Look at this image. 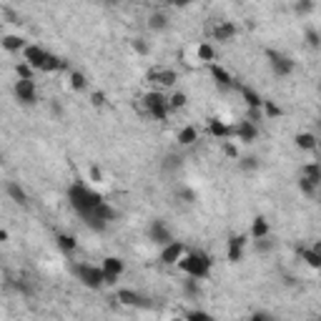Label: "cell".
<instances>
[{"label":"cell","instance_id":"obj_11","mask_svg":"<svg viewBox=\"0 0 321 321\" xmlns=\"http://www.w3.org/2000/svg\"><path fill=\"white\" fill-rule=\"evenodd\" d=\"M184 256H186V246L181 241H173V244H168V246L161 249V263H166V266L178 263Z\"/></svg>","mask_w":321,"mask_h":321},{"label":"cell","instance_id":"obj_39","mask_svg":"<svg viewBox=\"0 0 321 321\" xmlns=\"http://www.w3.org/2000/svg\"><path fill=\"white\" fill-rule=\"evenodd\" d=\"M294 10H296L299 15H306V13H311V10H314V3H309V0H304V3H296V5H294Z\"/></svg>","mask_w":321,"mask_h":321},{"label":"cell","instance_id":"obj_1","mask_svg":"<svg viewBox=\"0 0 321 321\" xmlns=\"http://www.w3.org/2000/svg\"><path fill=\"white\" fill-rule=\"evenodd\" d=\"M68 201L75 208V213L83 218V223L93 231H103L108 226V221L116 218V211L106 203V198L101 193L90 191L83 184H73L68 189Z\"/></svg>","mask_w":321,"mask_h":321},{"label":"cell","instance_id":"obj_32","mask_svg":"<svg viewBox=\"0 0 321 321\" xmlns=\"http://www.w3.org/2000/svg\"><path fill=\"white\" fill-rule=\"evenodd\" d=\"M213 56H216V53H213V48H211L208 43H201V45H198V58H201V61L211 63V61H213Z\"/></svg>","mask_w":321,"mask_h":321},{"label":"cell","instance_id":"obj_25","mask_svg":"<svg viewBox=\"0 0 321 321\" xmlns=\"http://www.w3.org/2000/svg\"><path fill=\"white\" fill-rule=\"evenodd\" d=\"M148 28H151V30H166V28H168V18H166L163 13H153V15L148 18Z\"/></svg>","mask_w":321,"mask_h":321},{"label":"cell","instance_id":"obj_35","mask_svg":"<svg viewBox=\"0 0 321 321\" xmlns=\"http://www.w3.org/2000/svg\"><path fill=\"white\" fill-rule=\"evenodd\" d=\"M186 321H216L211 314H206V311H201V309H196V311H189L186 314Z\"/></svg>","mask_w":321,"mask_h":321},{"label":"cell","instance_id":"obj_30","mask_svg":"<svg viewBox=\"0 0 321 321\" xmlns=\"http://www.w3.org/2000/svg\"><path fill=\"white\" fill-rule=\"evenodd\" d=\"M85 85H88V80H85V75H83V73H78V70H75V73H70V88H73V90H83Z\"/></svg>","mask_w":321,"mask_h":321},{"label":"cell","instance_id":"obj_20","mask_svg":"<svg viewBox=\"0 0 321 321\" xmlns=\"http://www.w3.org/2000/svg\"><path fill=\"white\" fill-rule=\"evenodd\" d=\"M301 178H306V181H311V184H321V163H306L304 168H301Z\"/></svg>","mask_w":321,"mask_h":321},{"label":"cell","instance_id":"obj_50","mask_svg":"<svg viewBox=\"0 0 321 321\" xmlns=\"http://www.w3.org/2000/svg\"><path fill=\"white\" fill-rule=\"evenodd\" d=\"M316 321H321V319H316Z\"/></svg>","mask_w":321,"mask_h":321},{"label":"cell","instance_id":"obj_24","mask_svg":"<svg viewBox=\"0 0 321 321\" xmlns=\"http://www.w3.org/2000/svg\"><path fill=\"white\" fill-rule=\"evenodd\" d=\"M56 244H58V249H63L65 254H73L78 249V241L73 236H68V234H58L56 236Z\"/></svg>","mask_w":321,"mask_h":321},{"label":"cell","instance_id":"obj_47","mask_svg":"<svg viewBox=\"0 0 321 321\" xmlns=\"http://www.w3.org/2000/svg\"><path fill=\"white\" fill-rule=\"evenodd\" d=\"M181 198H186L189 203H193V201H196V193L189 191V189H184V191H181Z\"/></svg>","mask_w":321,"mask_h":321},{"label":"cell","instance_id":"obj_22","mask_svg":"<svg viewBox=\"0 0 321 321\" xmlns=\"http://www.w3.org/2000/svg\"><path fill=\"white\" fill-rule=\"evenodd\" d=\"M251 236H254V241H261V239H266L268 236V223H266V218H254V226H251Z\"/></svg>","mask_w":321,"mask_h":321},{"label":"cell","instance_id":"obj_12","mask_svg":"<svg viewBox=\"0 0 321 321\" xmlns=\"http://www.w3.org/2000/svg\"><path fill=\"white\" fill-rule=\"evenodd\" d=\"M236 33H239V28H236V23H231V20H221V23L213 28V38H216V40H221V43L234 40V38H236Z\"/></svg>","mask_w":321,"mask_h":321},{"label":"cell","instance_id":"obj_26","mask_svg":"<svg viewBox=\"0 0 321 321\" xmlns=\"http://www.w3.org/2000/svg\"><path fill=\"white\" fill-rule=\"evenodd\" d=\"M196 138H198V130L193 128V126H186V128L178 133V143L181 146H191V143H196Z\"/></svg>","mask_w":321,"mask_h":321},{"label":"cell","instance_id":"obj_7","mask_svg":"<svg viewBox=\"0 0 321 321\" xmlns=\"http://www.w3.org/2000/svg\"><path fill=\"white\" fill-rule=\"evenodd\" d=\"M266 58H268V65L273 68L276 75H289V73H294V61H291L289 56H284V53H279V51H266Z\"/></svg>","mask_w":321,"mask_h":321},{"label":"cell","instance_id":"obj_31","mask_svg":"<svg viewBox=\"0 0 321 321\" xmlns=\"http://www.w3.org/2000/svg\"><path fill=\"white\" fill-rule=\"evenodd\" d=\"M306 43L311 45V48H321V33L316 30V28H306Z\"/></svg>","mask_w":321,"mask_h":321},{"label":"cell","instance_id":"obj_3","mask_svg":"<svg viewBox=\"0 0 321 321\" xmlns=\"http://www.w3.org/2000/svg\"><path fill=\"white\" fill-rule=\"evenodd\" d=\"M178 266H181V271H184V273H189L191 279L203 281V279H208L213 261H211L208 254H203V251H191V254H186V256L178 261Z\"/></svg>","mask_w":321,"mask_h":321},{"label":"cell","instance_id":"obj_13","mask_svg":"<svg viewBox=\"0 0 321 321\" xmlns=\"http://www.w3.org/2000/svg\"><path fill=\"white\" fill-rule=\"evenodd\" d=\"M236 128V135L244 141V143H251V141H256V135H258V126L256 123H251V121H241V123H236L234 126Z\"/></svg>","mask_w":321,"mask_h":321},{"label":"cell","instance_id":"obj_5","mask_svg":"<svg viewBox=\"0 0 321 321\" xmlns=\"http://www.w3.org/2000/svg\"><path fill=\"white\" fill-rule=\"evenodd\" d=\"M73 273L80 279L83 286L88 289H101L106 286V271L98 268V266H90V263H75L73 266Z\"/></svg>","mask_w":321,"mask_h":321},{"label":"cell","instance_id":"obj_19","mask_svg":"<svg viewBox=\"0 0 321 321\" xmlns=\"http://www.w3.org/2000/svg\"><path fill=\"white\" fill-rule=\"evenodd\" d=\"M236 88L241 90V96H244V101H246L249 108H263V98L258 96L256 90H251L249 85H236Z\"/></svg>","mask_w":321,"mask_h":321},{"label":"cell","instance_id":"obj_9","mask_svg":"<svg viewBox=\"0 0 321 321\" xmlns=\"http://www.w3.org/2000/svg\"><path fill=\"white\" fill-rule=\"evenodd\" d=\"M148 236H151V241L158 244L161 249L168 246V244H173V236H171V231H168V226H166L163 221H151V226H148Z\"/></svg>","mask_w":321,"mask_h":321},{"label":"cell","instance_id":"obj_18","mask_svg":"<svg viewBox=\"0 0 321 321\" xmlns=\"http://www.w3.org/2000/svg\"><path fill=\"white\" fill-rule=\"evenodd\" d=\"M294 141H296V146H299L301 151H316V146H319V138H316L314 133H309V130H306V133H296Z\"/></svg>","mask_w":321,"mask_h":321},{"label":"cell","instance_id":"obj_46","mask_svg":"<svg viewBox=\"0 0 321 321\" xmlns=\"http://www.w3.org/2000/svg\"><path fill=\"white\" fill-rule=\"evenodd\" d=\"M251 321H273V319H271V314H266V311H256V314L251 316Z\"/></svg>","mask_w":321,"mask_h":321},{"label":"cell","instance_id":"obj_48","mask_svg":"<svg viewBox=\"0 0 321 321\" xmlns=\"http://www.w3.org/2000/svg\"><path fill=\"white\" fill-rule=\"evenodd\" d=\"M311 251H314V254H316V256L321 258V241H316V244L311 246Z\"/></svg>","mask_w":321,"mask_h":321},{"label":"cell","instance_id":"obj_28","mask_svg":"<svg viewBox=\"0 0 321 321\" xmlns=\"http://www.w3.org/2000/svg\"><path fill=\"white\" fill-rule=\"evenodd\" d=\"M299 254H301V258L311 266V268H321V258L311 251V249H299Z\"/></svg>","mask_w":321,"mask_h":321},{"label":"cell","instance_id":"obj_33","mask_svg":"<svg viewBox=\"0 0 321 321\" xmlns=\"http://www.w3.org/2000/svg\"><path fill=\"white\" fill-rule=\"evenodd\" d=\"M239 166H241V171H256V168H258V158H256V156H246V158H241V161H239Z\"/></svg>","mask_w":321,"mask_h":321},{"label":"cell","instance_id":"obj_40","mask_svg":"<svg viewBox=\"0 0 321 321\" xmlns=\"http://www.w3.org/2000/svg\"><path fill=\"white\" fill-rule=\"evenodd\" d=\"M246 121H251V123L258 126V121H263V108H249V118Z\"/></svg>","mask_w":321,"mask_h":321},{"label":"cell","instance_id":"obj_34","mask_svg":"<svg viewBox=\"0 0 321 321\" xmlns=\"http://www.w3.org/2000/svg\"><path fill=\"white\" fill-rule=\"evenodd\" d=\"M263 113H266L268 118H279V116H281V108H279L273 101H263Z\"/></svg>","mask_w":321,"mask_h":321},{"label":"cell","instance_id":"obj_27","mask_svg":"<svg viewBox=\"0 0 321 321\" xmlns=\"http://www.w3.org/2000/svg\"><path fill=\"white\" fill-rule=\"evenodd\" d=\"M181 163H184V158H178L176 153H168V156L163 158L161 168H163V171H176V168H181Z\"/></svg>","mask_w":321,"mask_h":321},{"label":"cell","instance_id":"obj_17","mask_svg":"<svg viewBox=\"0 0 321 321\" xmlns=\"http://www.w3.org/2000/svg\"><path fill=\"white\" fill-rule=\"evenodd\" d=\"M208 130H211V135H216V138H221V141H226V138L236 135V128H234V126H226V123H221L218 118H211Z\"/></svg>","mask_w":321,"mask_h":321},{"label":"cell","instance_id":"obj_6","mask_svg":"<svg viewBox=\"0 0 321 321\" xmlns=\"http://www.w3.org/2000/svg\"><path fill=\"white\" fill-rule=\"evenodd\" d=\"M116 299H118L123 306H130V309H151V306H153L148 296H143V294H138V291H133V289H118Z\"/></svg>","mask_w":321,"mask_h":321},{"label":"cell","instance_id":"obj_38","mask_svg":"<svg viewBox=\"0 0 321 321\" xmlns=\"http://www.w3.org/2000/svg\"><path fill=\"white\" fill-rule=\"evenodd\" d=\"M299 189H301V193H306V196H314L316 193V184H311V181H306V178L299 176Z\"/></svg>","mask_w":321,"mask_h":321},{"label":"cell","instance_id":"obj_42","mask_svg":"<svg viewBox=\"0 0 321 321\" xmlns=\"http://www.w3.org/2000/svg\"><path fill=\"white\" fill-rule=\"evenodd\" d=\"M223 151H226V156H231V158H239V148H236L231 141H223Z\"/></svg>","mask_w":321,"mask_h":321},{"label":"cell","instance_id":"obj_21","mask_svg":"<svg viewBox=\"0 0 321 321\" xmlns=\"http://www.w3.org/2000/svg\"><path fill=\"white\" fill-rule=\"evenodd\" d=\"M5 191H8V196H10L15 203H20V206H25V203H28V193L23 191L18 184H13V181H10V184L5 186Z\"/></svg>","mask_w":321,"mask_h":321},{"label":"cell","instance_id":"obj_4","mask_svg":"<svg viewBox=\"0 0 321 321\" xmlns=\"http://www.w3.org/2000/svg\"><path fill=\"white\" fill-rule=\"evenodd\" d=\"M143 111L151 118H156V121H166L168 111H171V103H168V98L161 90H151V93L143 96Z\"/></svg>","mask_w":321,"mask_h":321},{"label":"cell","instance_id":"obj_29","mask_svg":"<svg viewBox=\"0 0 321 321\" xmlns=\"http://www.w3.org/2000/svg\"><path fill=\"white\" fill-rule=\"evenodd\" d=\"M33 70H35V68H30L25 61H23V63H18V68H15L18 80H33Z\"/></svg>","mask_w":321,"mask_h":321},{"label":"cell","instance_id":"obj_41","mask_svg":"<svg viewBox=\"0 0 321 321\" xmlns=\"http://www.w3.org/2000/svg\"><path fill=\"white\" fill-rule=\"evenodd\" d=\"M133 51H135V53H141V56H146V53H148V43H146V40H141V38H135V40H133Z\"/></svg>","mask_w":321,"mask_h":321},{"label":"cell","instance_id":"obj_43","mask_svg":"<svg viewBox=\"0 0 321 321\" xmlns=\"http://www.w3.org/2000/svg\"><path fill=\"white\" fill-rule=\"evenodd\" d=\"M256 249H258V251H271V249H273V244H271V241H268V236H266V239L256 241Z\"/></svg>","mask_w":321,"mask_h":321},{"label":"cell","instance_id":"obj_8","mask_svg":"<svg viewBox=\"0 0 321 321\" xmlns=\"http://www.w3.org/2000/svg\"><path fill=\"white\" fill-rule=\"evenodd\" d=\"M15 98H18L23 106H35V101H38L35 83H33V80H18V83H15Z\"/></svg>","mask_w":321,"mask_h":321},{"label":"cell","instance_id":"obj_37","mask_svg":"<svg viewBox=\"0 0 321 321\" xmlns=\"http://www.w3.org/2000/svg\"><path fill=\"white\" fill-rule=\"evenodd\" d=\"M186 101H189V98H186V93H181V90H178V93H173V96L168 98L171 108H184V106H186Z\"/></svg>","mask_w":321,"mask_h":321},{"label":"cell","instance_id":"obj_45","mask_svg":"<svg viewBox=\"0 0 321 321\" xmlns=\"http://www.w3.org/2000/svg\"><path fill=\"white\" fill-rule=\"evenodd\" d=\"M90 178H93V181H98V184H101V181H103V171H101V168H98V166H93V168H90Z\"/></svg>","mask_w":321,"mask_h":321},{"label":"cell","instance_id":"obj_23","mask_svg":"<svg viewBox=\"0 0 321 321\" xmlns=\"http://www.w3.org/2000/svg\"><path fill=\"white\" fill-rule=\"evenodd\" d=\"M3 48L13 53V51H25L28 45H25V40H23L20 35H5V38H3Z\"/></svg>","mask_w":321,"mask_h":321},{"label":"cell","instance_id":"obj_36","mask_svg":"<svg viewBox=\"0 0 321 321\" xmlns=\"http://www.w3.org/2000/svg\"><path fill=\"white\" fill-rule=\"evenodd\" d=\"M184 289H186V294H189V296H198V294H201L198 279H191V276H189V281H184Z\"/></svg>","mask_w":321,"mask_h":321},{"label":"cell","instance_id":"obj_49","mask_svg":"<svg viewBox=\"0 0 321 321\" xmlns=\"http://www.w3.org/2000/svg\"><path fill=\"white\" fill-rule=\"evenodd\" d=\"M316 128H319V130H321V121H316Z\"/></svg>","mask_w":321,"mask_h":321},{"label":"cell","instance_id":"obj_16","mask_svg":"<svg viewBox=\"0 0 321 321\" xmlns=\"http://www.w3.org/2000/svg\"><path fill=\"white\" fill-rule=\"evenodd\" d=\"M211 75H213V80L218 83V88H236V83H234V78H231V73H228L226 68L211 63Z\"/></svg>","mask_w":321,"mask_h":321},{"label":"cell","instance_id":"obj_44","mask_svg":"<svg viewBox=\"0 0 321 321\" xmlns=\"http://www.w3.org/2000/svg\"><path fill=\"white\" fill-rule=\"evenodd\" d=\"M90 103H93V106L98 108V106H103V103H106V96H103V93L98 90V93H93V96H90Z\"/></svg>","mask_w":321,"mask_h":321},{"label":"cell","instance_id":"obj_2","mask_svg":"<svg viewBox=\"0 0 321 321\" xmlns=\"http://www.w3.org/2000/svg\"><path fill=\"white\" fill-rule=\"evenodd\" d=\"M23 61L30 65V68L40 70V73H56V70H65V68H68V63H65L63 58L48 53V51L40 48V45H28V48L23 51Z\"/></svg>","mask_w":321,"mask_h":321},{"label":"cell","instance_id":"obj_15","mask_svg":"<svg viewBox=\"0 0 321 321\" xmlns=\"http://www.w3.org/2000/svg\"><path fill=\"white\" fill-rule=\"evenodd\" d=\"M244 246H246L244 236H231L228 239V261L231 263H239L244 258Z\"/></svg>","mask_w":321,"mask_h":321},{"label":"cell","instance_id":"obj_14","mask_svg":"<svg viewBox=\"0 0 321 321\" xmlns=\"http://www.w3.org/2000/svg\"><path fill=\"white\" fill-rule=\"evenodd\" d=\"M153 83H161V85H173L176 80H178V73L176 70H171V68H158V70H153L151 75H148Z\"/></svg>","mask_w":321,"mask_h":321},{"label":"cell","instance_id":"obj_10","mask_svg":"<svg viewBox=\"0 0 321 321\" xmlns=\"http://www.w3.org/2000/svg\"><path fill=\"white\" fill-rule=\"evenodd\" d=\"M101 268L106 271V284H116V279L126 271V263L118 256H106L103 263H101Z\"/></svg>","mask_w":321,"mask_h":321}]
</instances>
